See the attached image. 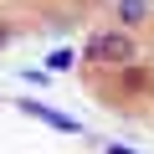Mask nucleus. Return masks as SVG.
I'll return each mask as SVG.
<instances>
[{"mask_svg": "<svg viewBox=\"0 0 154 154\" xmlns=\"http://www.w3.org/2000/svg\"><path fill=\"white\" fill-rule=\"evenodd\" d=\"M149 62H154V36H149Z\"/></svg>", "mask_w": 154, "mask_h": 154, "instance_id": "423d86ee", "label": "nucleus"}, {"mask_svg": "<svg viewBox=\"0 0 154 154\" xmlns=\"http://www.w3.org/2000/svg\"><path fill=\"white\" fill-rule=\"evenodd\" d=\"M113 26L134 36H154V0H113Z\"/></svg>", "mask_w": 154, "mask_h": 154, "instance_id": "f03ea898", "label": "nucleus"}, {"mask_svg": "<svg viewBox=\"0 0 154 154\" xmlns=\"http://www.w3.org/2000/svg\"><path fill=\"white\" fill-rule=\"evenodd\" d=\"M21 108H26L31 118H41V123L62 128V134H77V123H72V118H62V113H57V108H46V103H21Z\"/></svg>", "mask_w": 154, "mask_h": 154, "instance_id": "7ed1b4c3", "label": "nucleus"}, {"mask_svg": "<svg viewBox=\"0 0 154 154\" xmlns=\"http://www.w3.org/2000/svg\"><path fill=\"white\" fill-rule=\"evenodd\" d=\"M108 154H134V149H123V144H108Z\"/></svg>", "mask_w": 154, "mask_h": 154, "instance_id": "39448f33", "label": "nucleus"}, {"mask_svg": "<svg viewBox=\"0 0 154 154\" xmlns=\"http://www.w3.org/2000/svg\"><path fill=\"white\" fill-rule=\"evenodd\" d=\"M139 51H144V36H134L123 26H103L88 36L82 67H128V62H139Z\"/></svg>", "mask_w": 154, "mask_h": 154, "instance_id": "f257e3e1", "label": "nucleus"}, {"mask_svg": "<svg viewBox=\"0 0 154 154\" xmlns=\"http://www.w3.org/2000/svg\"><path fill=\"white\" fill-rule=\"evenodd\" d=\"M77 62H82V57H77L72 46H57V51H51V67H77Z\"/></svg>", "mask_w": 154, "mask_h": 154, "instance_id": "20e7f679", "label": "nucleus"}]
</instances>
